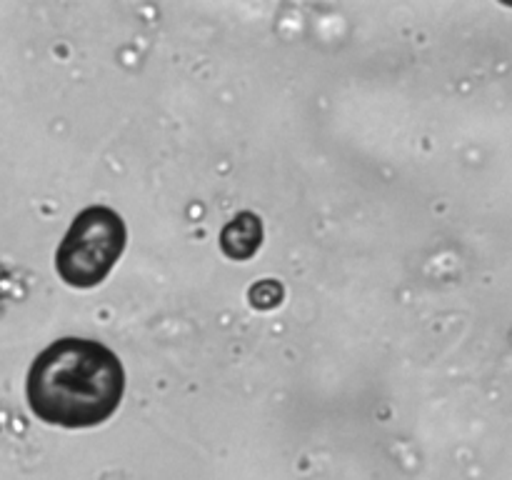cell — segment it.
<instances>
[{"label": "cell", "mask_w": 512, "mask_h": 480, "mask_svg": "<svg viewBox=\"0 0 512 480\" xmlns=\"http://www.w3.org/2000/svg\"><path fill=\"white\" fill-rule=\"evenodd\" d=\"M125 393V370L108 345L60 338L33 360L25 380L28 405L43 423L95 428L113 418Z\"/></svg>", "instance_id": "6da1fadb"}, {"label": "cell", "mask_w": 512, "mask_h": 480, "mask_svg": "<svg viewBox=\"0 0 512 480\" xmlns=\"http://www.w3.org/2000/svg\"><path fill=\"white\" fill-rule=\"evenodd\" d=\"M128 228L113 208L93 205L75 215L55 253V270L73 288H95L125 250Z\"/></svg>", "instance_id": "7a4b0ae2"}, {"label": "cell", "mask_w": 512, "mask_h": 480, "mask_svg": "<svg viewBox=\"0 0 512 480\" xmlns=\"http://www.w3.org/2000/svg\"><path fill=\"white\" fill-rule=\"evenodd\" d=\"M263 243V223L255 213H238L220 233V248L233 260H250Z\"/></svg>", "instance_id": "3957f363"}]
</instances>
